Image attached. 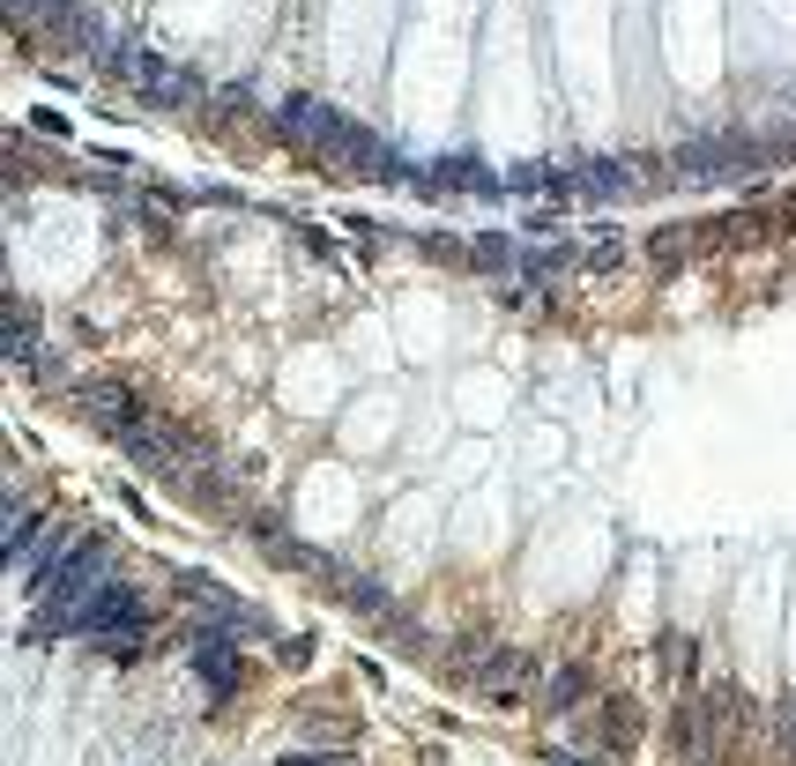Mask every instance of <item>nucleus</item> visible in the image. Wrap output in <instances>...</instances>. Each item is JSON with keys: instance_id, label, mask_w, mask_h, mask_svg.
<instances>
[{"instance_id": "nucleus-1", "label": "nucleus", "mask_w": 796, "mask_h": 766, "mask_svg": "<svg viewBox=\"0 0 796 766\" xmlns=\"http://www.w3.org/2000/svg\"><path fill=\"white\" fill-rule=\"evenodd\" d=\"M752 737H759V707H752V693H745V685H729V677L693 685V693L677 699V715H671V752L685 766H729V759H745Z\"/></svg>"}, {"instance_id": "nucleus-2", "label": "nucleus", "mask_w": 796, "mask_h": 766, "mask_svg": "<svg viewBox=\"0 0 796 766\" xmlns=\"http://www.w3.org/2000/svg\"><path fill=\"white\" fill-rule=\"evenodd\" d=\"M104 74L112 82H127L142 104H157V112H187V104L201 98V74L179 68V60H164V52H142L134 38H112V46H98Z\"/></svg>"}, {"instance_id": "nucleus-3", "label": "nucleus", "mask_w": 796, "mask_h": 766, "mask_svg": "<svg viewBox=\"0 0 796 766\" xmlns=\"http://www.w3.org/2000/svg\"><path fill=\"white\" fill-rule=\"evenodd\" d=\"M112 573H120L112 566V544H104V536H75V551H68L52 573H38L30 595H38V611H68V603H82L90 588H104Z\"/></svg>"}, {"instance_id": "nucleus-4", "label": "nucleus", "mask_w": 796, "mask_h": 766, "mask_svg": "<svg viewBox=\"0 0 796 766\" xmlns=\"http://www.w3.org/2000/svg\"><path fill=\"white\" fill-rule=\"evenodd\" d=\"M75 410H82V424H90V432H104L112 446H120L134 424H150V417H157V410L134 395L127 380H82V387H75Z\"/></svg>"}, {"instance_id": "nucleus-5", "label": "nucleus", "mask_w": 796, "mask_h": 766, "mask_svg": "<svg viewBox=\"0 0 796 766\" xmlns=\"http://www.w3.org/2000/svg\"><path fill=\"white\" fill-rule=\"evenodd\" d=\"M782 149L767 142H685V157H677V172L685 179H722V187H737V179L767 172Z\"/></svg>"}, {"instance_id": "nucleus-6", "label": "nucleus", "mask_w": 796, "mask_h": 766, "mask_svg": "<svg viewBox=\"0 0 796 766\" xmlns=\"http://www.w3.org/2000/svg\"><path fill=\"white\" fill-rule=\"evenodd\" d=\"M641 187V164H611V157H566L558 164V201H618Z\"/></svg>"}, {"instance_id": "nucleus-7", "label": "nucleus", "mask_w": 796, "mask_h": 766, "mask_svg": "<svg viewBox=\"0 0 796 766\" xmlns=\"http://www.w3.org/2000/svg\"><path fill=\"white\" fill-rule=\"evenodd\" d=\"M343 120H350V112H335V104L313 98V90H291V98H283V127H291L299 149H313V157L335 142V127H343Z\"/></svg>"}, {"instance_id": "nucleus-8", "label": "nucleus", "mask_w": 796, "mask_h": 766, "mask_svg": "<svg viewBox=\"0 0 796 766\" xmlns=\"http://www.w3.org/2000/svg\"><path fill=\"white\" fill-rule=\"evenodd\" d=\"M417 187H424V194H447V187H454V194H498V179L484 172L476 157H440V164H432Z\"/></svg>"}, {"instance_id": "nucleus-9", "label": "nucleus", "mask_w": 796, "mask_h": 766, "mask_svg": "<svg viewBox=\"0 0 796 766\" xmlns=\"http://www.w3.org/2000/svg\"><path fill=\"white\" fill-rule=\"evenodd\" d=\"M528 655L522 647H492V655H484V663H476V693H492V699H514L528 685Z\"/></svg>"}, {"instance_id": "nucleus-10", "label": "nucleus", "mask_w": 796, "mask_h": 766, "mask_svg": "<svg viewBox=\"0 0 796 766\" xmlns=\"http://www.w3.org/2000/svg\"><path fill=\"white\" fill-rule=\"evenodd\" d=\"M194 669L209 677V693H216V699H231L239 685H246V663H239V641H209V647H194Z\"/></svg>"}, {"instance_id": "nucleus-11", "label": "nucleus", "mask_w": 796, "mask_h": 766, "mask_svg": "<svg viewBox=\"0 0 796 766\" xmlns=\"http://www.w3.org/2000/svg\"><path fill=\"white\" fill-rule=\"evenodd\" d=\"M328 588L343 595L350 611H365V618H395V595L380 588V581H365V573H335V566H328Z\"/></svg>"}, {"instance_id": "nucleus-12", "label": "nucleus", "mask_w": 796, "mask_h": 766, "mask_svg": "<svg viewBox=\"0 0 796 766\" xmlns=\"http://www.w3.org/2000/svg\"><path fill=\"white\" fill-rule=\"evenodd\" d=\"M633 737H641V707L625 693H611L603 699V744H611V752H633Z\"/></svg>"}, {"instance_id": "nucleus-13", "label": "nucleus", "mask_w": 796, "mask_h": 766, "mask_svg": "<svg viewBox=\"0 0 796 766\" xmlns=\"http://www.w3.org/2000/svg\"><path fill=\"white\" fill-rule=\"evenodd\" d=\"M588 693H596V677H588V669H558V677H551V693H544V707H551V715H566V707H581Z\"/></svg>"}, {"instance_id": "nucleus-14", "label": "nucleus", "mask_w": 796, "mask_h": 766, "mask_svg": "<svg viewBox=\"0 0 796 766\" xmlns=\"http://www.w3.org/2000/svg\"><path fill=\"white\" fill-rule=\"evenodd\" d=\"M663 669H671L677 685H699V647L685 641V633H671V641H663Z\"/></svg>"}, {"instance_id": "nucleus-15", "label": "nucleus", "mask_w": 796, "mask_h": 766, "mask_svg": "<svg viewBox=\"0 0 796 766\" xmlns=\"http://www.w3.org/2000/svg\"><path fill=\"white\" fill-rule=\"evenodd\" d=\"M693 239L699 231H655V239H647V261H655V269H677V261L693 253Z\"/></svg>"}, {"instance_id": "nucleus-16", "label": "nucleus", "mask_w": 796, "mask_h": 766, "mask_svg": "<svg viewBox=\"0 0 796 766\" xmlns=\"http://www.w3.org/2000/svg\"><path fill=\"white\" fill-rule=\"evenodd\" d=\"M470 261H484V269H506V261H514V239H476Z\"/></svg>"}, {"instance_id": "nucleus-17", "label": "nucleus", "mask_w": 796, "mask_h": 766, "mask_svg": "<svg viewBox=\"0 0 796 766\" xmlns=\"http://www.w3.org/2000/svg\"><path fill=\"white\" fill-rule=\"evenodd\" d=\"M275 766H357L350 752H283Z\"/></svg>"}, {"instance_id": "nucleus-18", "label": "nucleus", "mask_w": 796, "mask_h": 766, "mask_svg": "<svg viewBox=\"0 0 796 766\" xmlns=\"http://www.w3.org/2000/svg\"><path fill=\"white\" fill-rule=\"evenodd\" d=\"M782 223H789V231H796V201H789V216H782Z\"/></svg>"}]
</instances>
